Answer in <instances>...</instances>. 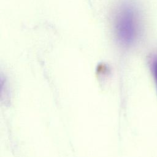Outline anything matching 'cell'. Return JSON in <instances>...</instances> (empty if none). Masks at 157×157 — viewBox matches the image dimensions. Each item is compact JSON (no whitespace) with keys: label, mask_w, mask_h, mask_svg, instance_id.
Listing matches in <instances>:
<instances>
[{"label":"cell","mask_w":157,"mask_h":157,"mask_svg":"<svg viewBox=\"0 0 157 157\" xmlns=\"http://www.w3.org/2000/svg\"><path fill=\"white\" fill-rule=\"evenodd\" d=\"M113 33L117 42L123 47L133 45L142 31V19L136 4L125 0L115 8L112 18Z\"/></svg>","instance_id":"6da1fadb"},{"label":"cell","mask_w":157,"mask_h":157,"mask_svg":"<svg viewBox=\"0 0 157 157\" xmlns=\"http://www.w3.org/2000/svg\"><path fill=\"white\" fill-rule=\"evenodd\" d=\"M150 69L157 88V55H154L150 59Z\"/></svg>","instance_id":"7a4b0ae2"}]
</instances>
